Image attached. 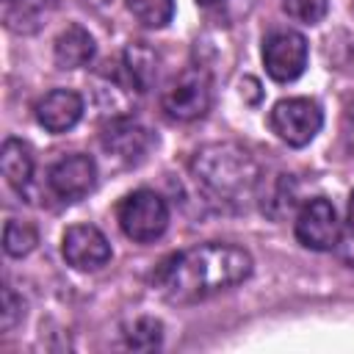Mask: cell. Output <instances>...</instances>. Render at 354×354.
Listing matches in <instances>:
<instances>
[{
    "mask_svg": "<svg viewBox=\"0 0 354 354\" xmlns=\"http://www.w3.org/2000/svg\"><path fill=\"white\" fill-rule=\"evenodd\" d=\"M252 254L235 243L207 241L169 254L152 274L158 293L171 304L210 299L252 274Z\"/></svg>",
    "mask_w": 354,
    "mask_h": 354,
    "instance_id": "1",
    "label": "cell"
},
{
    "mask_svg": "<svg viewBox=\"0 0 354 354\" xmlns=\"http://www.w3.org/2000/svg\"><path fill=\"white\" fill-rule=\"evenodd\" d=\"M191 174L196 185L218 205L241 207L260 188V163L235 141H213L194 152Z\"/></svg>",
    "mask_w": 354,
    "mask_h": 354,
    "instance_id": "2",
    "label": "cell"
},
{
    "mask_svg": "<svg viewBox=\"0 0 354 354\" xmlns=\"http://www.w3.org/2000/svg\"><path fill=\"white\" fill-rule=\"evenodd\" d=\"M213 102V80L205 66H185L180 69L166 88L160 91V108L174 122H196L210 111Z\"/></svg>",
    "mask_w": 354,
    "mask_h": 354,
    "instance_id": "3",
    "label": "cell"
},
{
    "mask_svg": "<svg viewBox=\"0 0 354 354\" xmlns=\"http://www.w3.org/2000/svg\"><path fill=\"white\" fill-rule=\"evenodd\" d=\"M116 221H119V230L130 241L152 243L169 227V205L160 194L149 188H136L127 196H122L116 207Z\"/></svg>",
    "mask_w": 354,
    "mask_h": 354,
    "instance_id": "4",
    "label": "cell"
},
{
    "mask_svg": "<svg viewBox=\"0 0 354 354\" xmlns=\"http://www.w3.org/2000/svg\"><path fill=\"white\" fill-rule=\"evenodd\" d=\"M268 124H271V133L288 147H307L318 136L324 124V113L318 102L310 97H288L274 102L268 113Z\"/></svg>",
    "mask_w": 354,
    "mask_h": 354,
    "instance_id": "5",
    "label": "cell"
},
{
    "mask_svg": "<svg viewBox=\"0 0 354 354\" xmlns=\"http://www.w3.org/2000/svg\"><path fill=\"white\" fill-rule=\"evenodd\" d=\"M310 58L307 39L293 28H277L263 39V64L271 80L290 83L304 75Z\"/></svg>",
    "mask_w": 354,
    "mask_h": 354,
    "instance_id": "6",
    "label": "cell"
},
{
    "mask_svg": "<svg viewBox=\"0 0 354 354\" xmlns=\"http://www.w3.org/2000/svg\"><path fill=\"white\" fill-rule=\"evenodd\" d=\"M100 144L108 152V158H113L124 166H138L147 160V155L152 152V147L158 141L149 127H144L141 122L122 113V116H111V122L102 127Z\"/></svg>",
    "mask_w": 354,
    "mask_h": 354,
    "instance_id": "7",
    "label": "cell"
},
{
    "mask_svg": "<svg viewBox=\"0 0 354 354\" xmlns=\"http://www.w3.org/2000/svg\"><path fill=\"white\" fill-rule=\"evenodd\" d=\"M293 232H296V241L313 252H329V249H337L340 243V221H337V210L329 199L324 196H315V199H307L299 213H296V221H293Z\"/></svg>",
    "mask_w": 354,
    "mask_h": 354,
    "instance_id": "8",
    "label": "cell"
},
{
    "mask_svg": "<svg viewBox=\"0 0 354 354\" xmlns=\"http://www.w3.org/2000/svg\"><path fill=\"white\" fill-rule=\"evenodd\" d=\"M47 185H50L53 196H58L61 202H66V205L80 202L97 185L94 158L83 155V152H72V155L58 158L47 171Z\"/></svg>",
    "mask_w": 354,
    "mask_h": 354,
    "instance_id": "9",
    "label": "cell"
},
{
    "mask_svg": "<svg viewBox=\"0 0 354 354\" xmlns=\"http://www.w3.org/2000/svg\"><path fill=\"white\" fill-rule=\"evenodd\" d=\"M61 254L77 271H97L111 260V243L94 224H72L61 238Z\"/></svg>",
    "mask_w": 354,
    "mask_h": 354,
    "instance_id": "10",
    "label": "cell"
},
{
    "mask_svg": "<svg viewBox=\"0 0 354 354\" xmlns=\"http://www.w3.org/2000/svg\"><path fill=\"white\" fill-rule=\"evenodd\" d=\"M39 127L47 133H66L72 130L83 116V97L72 88H53L33 105Z\"/></svg>",
    "mask_w": 354,
    "mask_h": 354,
    "instance_id": "11",
    "label": "cell"
},
{
    "mask_svg": "<svg viewBox=\"0 0 354 354\" xmlns=\"http://www.w3.org/2000/svg\"><path fill=\"white\" fill-rule=\"evenodd\" d=\"M58 0H0L3 25L17 36L39 33L55 14Z\"/></svg>",
    "mask_w": 354,
    "mask_h": 354,
    "instance_id": "12",
    "label": "cell"
},
{
    "mask_svg": "<svg viewBox=\"0 0 354 354\" xmlns=\"http://www.w3.org/2000/svg\"><path fill=\"white\" fill-rule=\"evenodd\" d=\"M94 53H97L94 36H91L83 25H77V22L66 25V28L55 36V41H53V58H55V64H58L61 69H80V66H88V64L94 61Z\"/></svg>",
    "mask_w": 354,
    "mask_h": 354,
    "instance_id": "13",
    "label": "cell"
},
{
    "mask_svg": "<svg viewBox=\"0 0 354 354\" xmlns=\"http://www.w3.org/2000/svg\"><path fill=\"white\" fill-rule=\"evenodd\" d=\"M0 169H3V177L6 183L14 188V191H25L30 177H33V155H30V147L19 138H6L3 141V149H0Z\"/></svg>",
    "mask_w": 354,
    "mask_h": 354,
    "instance_id": "14",
    "label": "cell"
},
{
    "mask_svg": "<svg viewBox=\"0 0 354 354\" xmlns=\"http://www.w3.org/2000/svg\"><path fill=\"white\" fill-rule=\"evenodd\" d=\"M119 61H122L124 72L130 75V80L136 83V88L144 94V91L152 86L155 75H158V55H155V50L147 47L144 41H133V44L122 53Z\"/></svg>",
    "mask_w": 354,
    "mask_h": 354,
    "instance_id": "15",
    "label": "cell"
},
{
    "mask_svg": "<svg viewBox=\"0 0 354 354\" xmlns=\"http://www.w3.org/2000/svg\"><path fill=\"white\" fill-rule=\"evenodd\" d=\"M39 243V232L30 221H19V218H8L3 227V249L8 257H25L36 249Z\"/></svg>",
    "mask_w": 354,
    "mask_h": 354,
    "instance_id": "16",
    "label": "cell"
},
{
    "mask_svg": "<svg viewBox=\"0 0 354 354\" xmlns=\"http://www.w3.org/2000/svg\"><path fill=\"white\" fill-rule=\"evenodd\" d=\"M124 6L144 28H166L174 17V0H124Z\"/></svg>",
    "mask_w": 354,
    "mask_h": 354,
    "instance_id": "17",
    "label": "cell"
},
{
    "mask_svg": "<svg viewBox=\"0 0 354 354\" xmlns=\"http://www.w3.org/2000/svg\"><path fill=\"white\" fill-rule=\"evenodd\" d=\"M124 340L130 348H138V351H149V348H158L160 340H163V324L152 315H141L136 318L127 332H124Z\"/></svg>",
    "mask_w": 354,
    "mask_h": 354,
    "instance_id": "18",
    "label": "cell"
},
{
    "mask_svg": "<svg viewBox=\"0 0 354 354\" xmlns=\"http://www.w3.org/2000/svg\"><path fill=\"white\" fill-rule=\"evenodd\" d=\"M279 3H282V11L301 25H318L329 8V0H279Z\"/></svg>",
    "mask_w": 354,
    "mask_h": 354,
    "instance_id": "19",
    "label": "cell"
},
{
    "mask_svg": "<svg viewBox=\"0 0 354 354\" xmlns=\"http://www.w3.org/2000/svg\"><path fill=\"white\" fill-rule=\"evenodd\" d=\"M22 315H25L22 296H17L11 290V285H3V307H0V326H3V332L6 335L14 332V326L22 321Z\"/></svg>",
    "mask_w": 354,
    "mask_h": 354,
    "instance_id": "20",
    "label": "cell"
},
{
    "mask_svg": "<svg viewBox=\"0 0 354 354\" xmlns=\"http://www.w3.org/2000/svg\"><path fill=\"white\" fill-rule=\"evenodd\" d=\"M346 221H348V227H346V232L340 235L337 249H340L343 263H346L348 268H354V191H351V196H348V216H346Z\"/></svg>",
    "mask_w": 354,
    "mask_h": 354,
    "instance_id": "21",
    "label": "cell"
},
{
    "mask_svg": "<svg viewBox=\"0 0 354 354\" xmlns=\"http://www.w3.org/2000/svg\"><path fill=\"white\" fill-rule=\"evenodd\" d=\"M343 138H346V147L354 152V102L343 113Z\"/></svg>",
    "mask_w": 354,
    "mask_h": 354,
    "instance_id": "22",
    "label": "cell"
},
{
    "mask_svg": "<svg viewBox=\"0 0 354 354\" xmlns=\"http://www.w3.org/2000/svg\"><path fill=\"white\" fill-rule=\"evenodd\" d=\"M199 6H216V3H221V0H196Z\"/></svg>",
    "mask_w": 354,
    "mask_h": 354,
    "instance_id": "23",
    "label": "cell"
}]
</instances>
